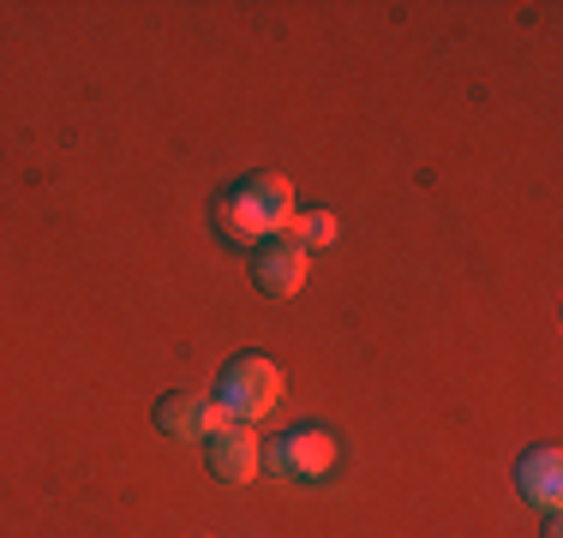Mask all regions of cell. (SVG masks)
<instances>
[{
    "label": "cell",
    "instance_id": "obj_1",
    "mask_svg": "<svg viewBox=\"0 0 563 538\" xmlns=\"http://www.w3.org/2000/svg\"><path fill=\"white\" fill-rule=\"evenodd\" d=\"M276 395H282V371L271 366V359H258V354L228 359L222 377H217V389H210L217 413H222V419H234V425H258L264 413L276 407Z\"/></svg>",
    "mask_w": 563,
    "mask_h": 538
},
{
    "label": "cell",
    "instance_id": "obj_2",
    "mask_svg": "<svg viewBox=\"0 0 563 538\" xmlns=\"http://www.w3.org/2000/svg\"><path fill=\"white\" fill-rule=\"evenodd\" d=\"M336 461V437L330 430H294V437L264 442V467L276 479H324Z\"/></svg>",
    "mask_w": 563,
    "mask_h": 538
},
{
    "label": "cell",
    "instance_id": "obj_3",
    "mask_svg": "<svg viewBox=\"0 0 563 538\" xmlns=\"http://www.w3.org/2000/svg\"><path fill=\"white\" fill-rule=\"evenodd\" d=\"M205 449H210V473H217L222 484H246V479L264 473V442H258V430H252V425L222 419L205 437Z\"/></svg>",
    "mask_w": 563,
    "mask_h": 538
},
{
    "label": "cell",
    "instance_id": "obj_4",
    "mask_svg": "<svg viewBox=\"0 0 563 538\" xmlns=\"http://www.w3.org/2000/svg\"><path fill=\"white\" fill-rule=\"evenodd\" d=\"M306 264H312V251L282 239V234L252 246V281H258V293H271V300H288V293L306 288Z\"/></svg>",
    "mask_w": 563,
    "mask_h": 538
},
{
    "label": "cell",
    "instance_id": "obj_5",
    "mask_svg": "<svg viewBox=\"0 0 563 538\" xmlns=\"http://www.w3.org/2000/svg\"><path fill=\"white\" fill-rule=\"evenodd\" d=\"M217 425H222V413H217V401H210V395L168 389V395L156 401V430H163V437H174V442H205Z\"/></svg>",
    "mask_w": 563,
    "mask_h": 538
},
{
    "label": "cell",
    "instance_id": "obj_6",
    "mask_svg": "<svg viewBox=\"0 0 563 538\" xmlns=\"http://www.w3.org/2000/svg\"><path fill=\"white\" fill-rule=\"evenodd\" d=\"M516 484H521V496H528V503L558 508V503H563V455H558V449H533V455H521Z\"/></svg>",
    "mask_w": 563,
    "mask_h": 538
},
{
    "label": "cell",
    "instance_id": "obj_7",
    "mask_svg": "<svg viewBox=\"0 0 563 538\" xmlns=\"http://www.w3.org/2000/svg\"><path fill=\"white\" fill-rule=\"evenodd\" d=\"M240 198H246V204L258 210L264 234H282V227L294 222V186L282 180V173H252V180L240 186Z\"/></svg>",
    "mask_w": 563,
    "mask_h": 538
},
{
    "label": "cell",
    "instance_id": "obj_8",
    "mask_svg": "<svg viewBox=\"0 0 563 538\" xmlns=\"http://www.w3.org/2000/svg\"><path fill=\"white\" fill-rule=\"evenodd\" d=\"M217 234L228 239V246H258V239H271V234H264V222H258V210H252L240 192L217 198Z\"/></svg>",
    "mask_w": 563,
    "mask_h": 538
},
{
    "label": "cell",
    "instance_id": "obj_9",
    "mask_svg": "<svg viewBox=\"0 0 563 538\" xmlns=\"http://www.w3.org/2000/svg\"><path fill=\"white\" fill-rule=\"evenodd\" d=\"M282 239H294V246L318 251V246H330V239H336V215H324V210H312V215H294V222L282 227Z\"/></svg>",
    "mask_w": 563,
    "mask_h": 538
},
{
    "label": "cell",
    "instance_id": "obj_10",
    "mask_svg": "<svg viewBox=\"0 0 563 538\" xmlns=\"http://www.w3.org/2000/svg\"><path fill=\"white\" fill-rule=\"evenodd\" d=\"M545 538H563V533H558V515H552V520H545Z\"/></svg>",
    "mask_w": 563,
    "mask_h": 538
}]
</instances>
